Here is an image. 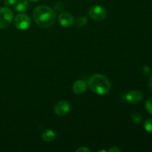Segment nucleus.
Instances as JSON below:
<instances>
[{"mask_svg": "<svg viewBox=\"0 0 152 152\" xmlns=\"http://www.w3.org/2000/svg\"><path fill=\"white\" fill-rule=\"evenodd\" d=\"M77 152H91V150L89 149L88 148H87V147L83 146L79 148L77 150Z\"/></svg>", "mask_w": 152, "mask_h": 152, "instance_id": "6ab92c4d", "label": "nucleus"}, {"mask_svg": "<svg viewBox=\"0 0 152 152\" xmlns=\"http://www.w3.org/2000/svg\"><path fill=\"white\" fill-rule=\"evenodd\" d=\"M70 109H71V105L69 102L66 100H61L55 105L53 111L56 115L63 116L68 114Z\"/></svg>", "mask_w": 152, "mask_h": 152, "instance_id": "423d86ee", "label": "nucleus"}, {"mask_svg": "<svg viewBox=\"0 0 152 152\" xmlns=\"http://www.w3.org/2000/svg\"><path fill=\"white\" fill-rule=\"evenodd\" d=\"M132 120H133L134 123H140L142 121V118L140 114L138 112H133L132 114Z\"/></svg>", "mask_w": 152, "mask_h": 152, "instance_id": "ddd939ff", "label": "nucleus"}, {"mask_svg": "<svg viewBox=\"0 0 152 152\" xmlns=\"http://www.w3.org/2000/svg\"><path fill=\"white\" fill-rule=\"evenodd\" d=\"M121 150L118 148L117 146H112L109 150H108V152H120Z\"/></svg>", "mask_w": 152, "mask_h": 152, "instance_id": "aec40b11", "label": "nucleus"}, {"mask_svg": "<svg viewBox=\"0 0 152 152\" xmlns=\"http://www.w3.org/2000/svg\"><path fill=\"white\" fill-rule=\"evenodd\" d=\"M13 7L16 12H25L29 8V4L27 0H16Z\"/></svg>", "mask_w": 152, "mask_h": 152, "instance_id": "9d476101", "label": "nucleus"}, {"mask_svg": "<svg viewBox=\"0 0 152 152\" xmlns=\"http://www.w3.org/2000/svg\"><path fill=\"white\" fill-rule=\"evenodd\" d=\"M16 1V0H4V3L5 5L7 6H10L13 5L15 4V2Z\"/></svg>", "mask_w": 152, "mask_h": 152, "instance_id": "a211bd4d", "label": "nucleus"}, {"mask_svg": "<svg viewBox=\"0 0 152 152\" xmlns=\"http://www.w3.org/2000/svg\"><path fill=\"white\" fill-rule=\"evenodd\" d=\"M142 99V94L138 91H131L125 96V99L130 103H137Z\"/></svg>", "mask_w": 152, "mask_h": 152, "instance_id": "6e6552de", "label": "nucleus"}, {"mask_svg": "<svg viewBox=\"0 0 152 152\" xmlns=\"http://www.w3.org/2000/svg\"><path fill=\"white\" fill-rule=\"evenodd\" d=\"M56 138V134L50 129H46L42 133V139L46 142H52Z\"/></svg>", "mask_w": 152, "mask_h": 152, "instance_id": "9b49d317", "label": "nucleus"}, {"mask_svg": "<svg viewBox=\"0 0 152 152\" xmlns=\"http://www.w3.org/2000/svg\"><path fill=\"white\" fill-rule=\"evenodd\" d=\"M33 17L39 26L48 28L54 23L56 14L55 10L48 6L39 5L34 9Z\"/></svg>", "mask_w": 152, "mask_h": 152, "instance_id": "f257e3e1", "label": "nucleus"}, {"mask_svg": "<svg viewBox=\"0 0 152 152\" xmlns=\"http://www.w3.org/2000/svg\"><path fill=\"white\" fill-rule=\"evenodd\" d=\"M144 129L146 132H152V119H148L144 123Z\"/></svg>", "mask_w": 152, "mask_h": 152, "instance_id": "4468645a", "label": "nucleus"}, {"mask_svg": "<svg viewBox=\"0 0 152 152\" xmlns=\"http://www.w3.org/2000/svg\"><path fill=\"white\" fill-rule=\"evenodd\" d=\"M13 23L17 29L24 31L29 28L31 25V19L25 14H18L15 17Z\"/></svg>", "mask_w": 152, "mask_h": 152, "instance_id": "39448f33", "label": "nucleus"}, {"mask_svg": "<svg viewBox=\"0 0 152 152\" xmlns=\"http://www.w3.org/2000/svg\"><path fill=\"white\" fill-rule=\"evenodd\" d=\"M151 70L150 67L145 65V66H144L143 68H142V74H143L144 75L148 76L149 74H151Z\"/></svg>", "mask_w": 152, "mask_h": 152, "instance_id": "f3484780", "label": "nucleus"}, {"mask_svg": "<svg viewBox=\"0 0 152 152\" xmlns=\"http://www.w3.org/2000/svg\"><path fill=\"white\" fill-rule=\"evenodd\" d=\"M65 7V5L62 2H58L56 3V4L54 5V9L53 10H56V11H61L62 10V9Z\"/></svg>", "mask_w": 152, "mask_h": 152, "instance_id": "dca6fc26", "label": "nucleus"}, {"mask_svg": "<svg viewBox=\"0 0 152 152\" xmlns=\"http://www.w3.org/2000/svg\"><path fill=\"white\" fill-rule=\"evenodd\" d=\"M28 1H31V2H37V1H39V0H28Z\"/></svg>", "mask_w": 152, "mask_h": 152, "instance_id": "4be33fe9", "label": "nucleus"}, {"mask_svg": "<svg viewBox=\"0 0 152 152\" xmlns=\"http://www.w3.org/2000/svg\"><path fill=\"white\" fill-rule=\"evenodd\" d=\"M87 89V84L83 80H77L73 86V91L76 94H83Z\"/></svg>", "mask_w": 152, "mask_h": 152, "instance_id": "1a4fd4ad", "label": "nucleus"}, {"mask_svg": "<svg viewBox=\"0 0 152 152\" xmlns=\"http://www.w3.org/2000/svg\"><path fill=\"white\" fill-rule=\"evenodd\" d=\"M89 16L92 19L96 21L102 20L107 16V11L102 6L95 5L91 7L88 11Z\"/></svg>", "mask_w": 152, "mask_h": 152, "instance_id": "20e7f679", "label": "nucleus"}, {"mask_svg": "<svg viewBox=\"0 0 152 152\" xmlns=\"http://www.w3.org/2000/svg\"><path fill=\"white\" fill-rule=\"evenodd\" d=\"M13 18V13L7 7L0 8V29H4L8 27Z\"/></svg>", "mask_w": 152, "mask_h": 152, "instance_id": "7ed1b4c3", "label": "nucleus"}, {"mask_svg": "<svg viewBox=\"0 0 152 152\" xmlns=\"http://www.w3.org/2000/svg\"><path fill=\"white\" fill-rule=\"evenodd\" d=\"M148 88H149V90L151 91H152V76L150 77L149 80H148Z\"/></svg>", "mask_w": 152, "mask_h": 152, "instance_id": "412c9836", "label": "nucleus"}, {"mask_svg": "<svg viewBox=\"0 0 152 152\" xmlns=\"http://www.w3.org/2000/svg\"><path fill=\"white\" fill-rule=\"evenodd\" d=\"M86 23H87V18L83 16H79L77 19V20H76V25L77 27H79V28H82Z\"/></svg>", "mask_w": 152, "mask_h": 152, "instance_id": "f8f14e48", "label": "nucleus"}, {"mask_svg": "<svg viewBox=\"0 0 152 152\" xmlns=\"http://www.w3.org/2000/svg\"><path fill=\"white\" fill-rule=\"evenodd\" d=\"M99 152H106V151L105 150H99Z\"/></svg>", "mask_w": 152, "mask_h": 152, "instance_id": "5701e85b", "label": "nucleus"}, {"mask_svg": "<svg viewBox=\"0 0 152 152\" xmlns=\"http://www.w3.org/2000/svg\"><path fill=\"white\" fill-rule=\"evenodd\" d=\"M145 108L146 111L152 115V97L149 98L145 102Z\"/></svg>", "mask_w": 152, "mask_h": 152, "instance_id": "2eb2a0df", "label": "nucleus"}, {"mask_svg": "<svg viewBox=\"0 0 152 152\" xmlns=\"http://www.w3.org/2000/svg\"><path fill=\"white\" fill-rule=\"evenodd\" d=\"M88 87L94 93L104 95L108 93L111 89V83L105 76L102 74H94L89 78Z\"/></svg>", "mask_w": 152, "mask_h": 152, "instance_id": "f03ea898", "label": "nucleus"}, {"mask_svg": "<svg viewBox=\"0 0 152 152\" xmlns=\"http://www.w3.org/2000/svg\"><path fill=\"white\" fill-rule=\"evenodd\" d=\"M59 22L62 27L70 28L74 23V18L71 13H62L59 16Z\"/></svg>", "mask_w": 152, "mask_h": 152, "instance_id": "0eeeda50", "label": "nucleus"}]
</instances>
